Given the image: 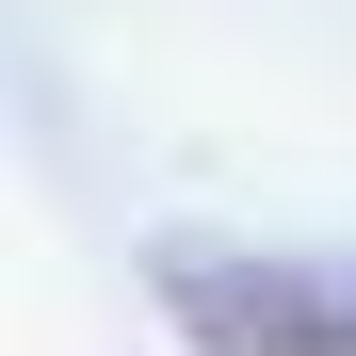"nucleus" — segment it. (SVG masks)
I'll use <instances>...</instances> for the list:
<instances>
[{"label": "nucleus", "mask_w": 356, "mask_h": 356, "mask_svg": "<svg viewBox=\"0 0 356 356\" xmlns=\"http://www.w3.org/2000/svg\"><path fill=\"white\" fill-rule=\"evenodd\" d=\"M146 291L195 356H356V259H243V243H146Z\"/></svg>", "instance_id": "1"}]
</instances>
